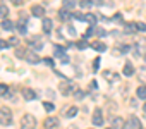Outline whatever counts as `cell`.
Returning <instances> with one entry per match:
<instances>
[{
	"mask_svg": "<svg viewBox=\"0 0 146 129\" xmlns=\"http://www.w3.org/2000/svg\"><path fill=\"white\" fill-rule=\"evenodd\" d=\"M21 129H36V119L31 114H24L21 119Z\"/></svg>",
	"mask_w": 146,
	"mask_h": 129,
	"instance_id": "1",
	"label": "cell"
},
{
	"mask_svg": "<svg viewBox=\"0 0 146 129\" xmlns=\"http://www.w3.org/2000/svg\"><path fill=\"white\" fill-rule=\"evenodd\" d=\"M60 93L62 95H65V96H69V95H72V93H76V86H74V83H70V81H62L60 83Z\"/></svg>",
	"mask_w": 146,
	"mask_h": 129,
	"instance_id": "2",
	"label": "cell"
},
{
	"mask_svg": "<svg viewBox=\"0 0 146 129\" xmlns=\"http://www.w3.org/2000/svg\"><path fill=\"white\" fill-rule=\"evenodd\" d=\"M12 122V114L7 107H0V124L2 126H9Z\"/></svg>",
	"mask_w": 146,
	"mask_h": 129,
	"instance_id": "3",
	"label": "cell"
},
{
	"mask_svg": "<svg viewBox=\"0 0 146 129\" xmlns=\"http://www.w3.org/2000/svg\"><path fill=\"white\" fill-rule=\"evenodd\" d=\"M65 48H67V47L53 45V52H55V55H57V57H60V60H62L64 64H67V62H69V57L65 55Z\"/></svg>",
	"mask_w": 146,
	"mask_h": 129,
	"instance_id": "4",
	"label": "cell"
},
{
	"mask_svg": "<svg viewBox=\"0 0 146 129\" xmlns=\"http://www.w3.org/2000/svg\"><path fill=\"white\" fill-rule=\"evenodd\" d=\"M125 129H143L141 120H139L136 115H131V117H129V120L125 122Z\"/></svg>",
	"mask_w": 146,
	"mask_h": 129,
	"instance_id": "5",
	"label": "cell"
},
{
	"mask_svg": "<svg viewBox=\"0 0 146 129\" xmlns=\"http://www.w3.org/2000/svg\"><path fill=\"white\" fill-rule=\"evenodd\" d=\"M21 93H23V98L26 100V102H33L38 95H36V91L35 90H31V88H23L21 90Z\"/></svg>",
	"mask_w": 146,
	"mask_h": 129,
	"instance_id": "6",
	"label": "cell"
},
{
	"mask_svg": "<svg viewBox=\"0 0 146 129\" xmlns=\"http://www.w3.org/2000/svg\"><path fill=\"white\" fill-rule=\"evenodd\" d=\"M58 124H60V122H58L57 117H46L45 122H43V127H45V129H57Z\"/></svg>",
	"mask_w": 146,
	"mask_h": 129,
	"instance_id": "7",
	"label": "cell"
},
{
	"mask_svg": "<svg viewBox=\"0 0 146 129\" xmlns=\"http://www.w3.org/2000/svg\"><path fill=\"white\" fill-rule=\"evenodd\" d=\"M103 124V115H102V110L96 108L93 112V126H102Z\"/></svg>",
	"mask_w": 146,
	"mask_h": 129,
	"instance_id": "8",
	"label": "cell"
},
{
	"mask_svg": "<svg viewBox=\"0 0 146 129\" xmlns=\"http://www.w3.org/2000/svg\"><path fill=\"white\" fill-rule=\"evenodd\" d=\"M24 59L29 62V64H38V62H41V59L35 53V52H26V55H24Z\"/></svg>",
	"mask_w": 146,
	"mask_h": 129,
	"instance_id": "9",
	"label": "cell"
},
{
	"mask_svg": "<svg viewBox=\"0 0 146 129\" xmlns=\"http://www.w3.org/2000/svg\"><path fill=\"white\" fill-rule=\"evenodd\" d=\"M112 127L113 129H122V127H125V120L122 117H113L112 119Z\"/></svg>",
	"mask_w": 146,
	"mask_h": 129,
	"instance_id": "10",
	"label": "cell"
},
{
	"mask_svg": "<svg viewBox=\"0 0 146 129\" xmlns=\"http://www.w3.org/2000/svg\"><path fill=\"white\" fill-rule=\"evenodd\" d=\"M122 74L127 76V78H131V76L134 74V67H132L131 62H125V66H124V69H122Z\"/></svg>",
	"mask_w": 146,
	"mask_h": 129,
	"instance_id": "11",
	"label": "cell"
},
{
	"mask_svg": "<svg viewBox=\"0 0 146 129\" xmlns=\"http://www.w3.org/2000/svg\"><path fill=\"white\" fill-rule=\"evenodd\" d=\"M31 14H33V16H36V17H43V16H45V9H43L41 5H33Z\"/></svg>",
	"mask_w": 146,
	"mask_h": 129,
	"instance_id": "12",
	"label": "cell"
},
{
	"mask_svg": "<svg viewBox=\"0 0 146 129\" xmlns=\"http://www.w3.org/2000/svg\"><path fill=\"white\" fill-rule=\"evenodd\" d=\"M52 28H53V23H52V19H48V17H43V33H52Z\"/></svg>",
	"mask_w": 146,
	"mask_h": 129,
	"instance_id": "13",
	"label": "cell"
},
{
	"mask_svg": "<svg viewBox=\"0 0 146 129\" xmlns=\"http://www.w3.org/2000/svg\"><path fill=\"white\" fill-rule=\"evenodd\" d=\"M91 48L96 50V52H105V50H107V45H105L103 41H93V43H91Z\"/></svg>",
	"mask_w": 146,
	"mask_h": 129,
	"instance_id": "14",
	"label": "cell"
},
{
	"mask_svg": "<svg viewBox=\"0 0 146 129\" xmlns=\"http://www.w3.org/2000/svg\"><path fill=\"white\" fill-rule=\"evenodd\" d=\"M29 45H33V48H35V50H38V52L43 48V41H41V40H38V38L29 40Z\"/></svg>",
	"mask_w": 146,
	"mask_h": 129,
	"instance_id": "15",
	"label": "cell"
},
{
	"mask_svg": "<svg viewBox=\"0 0 146 129\" xmlns=\"http://www.w3.org/2000/svg\"><path fill=\"white\" fill-rule=\"evenodd\" d=\"M76 5H79V4H78V0H64V7H65L67 11L74 9Z\"/></svg>",
	"mask_w": 146,
	"mask_h": 129,
	"instance_id": "16",
	"label": "cell"
},
{
	"mask_svg": "<svg viewBox=\"0 0 146 129\" xmlns=\"http://www.w3.org/2000/svg\"><path fill=\"white\" fill-rule=\"evenodd\" d=\"M64 114H65V117H76V114H78V107H69L67 110H64Z\"/></svg>",
	"mask_w": 146,
	"mask_h": 129,
	"instance_id": "17",
	"label": "cell"
},
{
	"mask_svg": "<svg viewBox=\"0 0 146 129\" xmlns=\"http://www.w3.org/2000/svg\"><path fill=\"white\" fill-rule=\"evenodd\" d=\"M84 21L90 23L91 26H95V24H96V16H95V14H84Z\"/></svg>",
	"mask_w": 146,
	"mask_h": 129,
	"instance_id": "18",
	"label": "cell"
},
{
	"mask_svg": "<svg viewBox=\"0 0 146 129\" xmlns=\"http://www.w3.org/2000/svg\"><path fill=\"white\" fill-rule=\"evenodd\" d=\"M58 16H60V19H64V21H65V19H69V17H70V12H69L65 7H62V9L58 11Z\"/></svg>",
	"mask_w": 146,
	"mask_h": 129,
	"instance_id": "19",
	"label": "cell"
},
{
	"mask_svg": "<svg viewBox=\"0 0 146 129\" xmlns=\"http://www.w3.org/2000/svg\"><path fill=\"white\" fill-rule=\"evenodd\" d=\"M136 93H137V98H141V100H144V98H146V86H139Z\"/></svg>",
	"mask_w": 146,
	"mask_h": 129,
	"instance_id": "20",
	"label": "cell"
},
{
	"mask_svg": "<svg viewBox=\"0 0 146 129\" xmlns=\"http://www.w3.org/2000/svg\"><path fill=\"white\" fill-rule=\"evenodd\" d=\"M137 78H139V81L146 83V67H141V69L137 71Z\"/></svg>",
	"mask_w": 146,
	"mask_h": 129,
	"instance_id": "21",
	"label": "cell"
},
{
	"mask_svg": "<svg viewBox=\"0 0 146 129\" xmlns=\"http://www.w3.org/2000/svg\"><path fill=\"white\" fill-rule=\"evenodd\" d=\"M2 28H4L5 31H11V29H14V24H12L9 19H4V23H2Z\"/></svg>",
	"mask_w": 146,
	"mask_h": 129,
	"instance_id": "22",
	"label": "cell"
},
{
	"mask_svg": "<svg viewBox=\"0 0 146 129\" xmlns=\"http://www.w3.org/2000/svg\"><path fill=\"white\" fill-rule=\"evenodd\" d=\"M112 74H113V72H110V71H105V72H103L105 79H108V81H112V83H113V81H117V79H119V76H112Z\"/></svg>",
	"mask_w": 146,
	"mask_h": 129,
	"instance_id": "23",
	"label": "cell"
},
{
	"mask_svg": "<svg viewBox=\"0 0 146 129\" xmlns=\"http://www.w3.org/2000/svg\"><path fill=\"white\" fill-rule=\"evenodd\" d=\"M93 5V0H81L79 2V7H83V9H90Z\"/></svg>",
	"mask_w": 146,
	"mask_h": 129,
	"instance_id": "24",
	"label": "cell"
},
{
	"mask_svg": "<svg viewBox=\"0 0 146 129\" xmlns=\"http://www.w3.org/2000/svg\"><path fill=\"white\" fill-rule=\"evenodd\" d=\"M26 52H28V50H24V48H21V47H17V48H16V57H19V59H24V55H26Z\"/></svg>",
	"mask_w": 146,
	"mask_h": 129,
	"instance_id": "25",
	"label": "cell"
},
{
	"mask_svg": "<svg viewBox=\"0 0 146 129\" xmlns=\"http://www.w3.org/2000/svg\"><path fill=\"white\" fill-rule=\"evenodd\" d=\"M125 35H131V33H134L136 31V24H125Z\"/></svg>",
	"mask_w": 146,
	"mask_h": 129,
	"instance_id": "26",
	"label": "cell"
},
{
	"mask_svg": "<svg viewBox=\"0 0 146 129\" xmlns=\"http://www.w3.org/2000/svg\"><path fill=\"white\" fill-rule=\"evenodd\" d=\"M43 108H45L46 112H53V110H55V105L50 103V102H45V103H43Z\"/></svg>",
	"mask_w": 146,
	"mask_h": 129,
	"instance_id": "27",
	"label": "cell"
},
{
	"mask_svg": "<svg viewBox=\"0 0 146 129\" xmlns=\"http://www.w3.org/2000/svg\"><path fill=\"white\" fill-rule=\"evenodd\" d=\"M9 14V9H7V5H0V17H5Z\"/></svg>",
	"mask_w": 146,
	"mask_h": 129,
	"instance_id": "28",
	"label": "cell"
},
{
	"mask_svg": "<svg viewBox=\"0 0 146 129\" xmlns=\"http://www.w3.org/2000/svg\"><path fill=\"white\" fill-rule=\"evenodd\" d=\"M9 93V86L4 84V83H0V95H7Z\"/></svg>",
	"mask_w": 146,
	"mask_h": 129,
	"instance_id": "29",
	"label": "cell"
},
{
	"mask_svg": "<svg viewBox=\"0 0 146 129\" xmlns=\"http://www.w3.org/2000/svg\"><path fill=\"white\" fill-rule=\"evenodd\" d=\"M95 33H96L98 36H102V38H103V36H107V31H105L103 28H95Z\"/></svg>",
	"mask_w": 146,
	"mask_h": 129,
	"instance_id": "30",
	"label": "cell"
},
{
	"mask_svg": "<svg viewBox=\"0 0 146 129\" xmlns=\"http://www.w3.org/2000/svg\"><path fill=\"white\" fill-rule=\"evenodd\" d=\"M76 47H78L79 50H84V48H88V43H86L84 40H81V41H78V43H76Z\"/></svg>",
	"mask_w": 146,
	"mask_h": 129,
	"instance_id": "31",
	"label": "cell"
},
{
	"mask_svg": "<svg viewBox=\"0 0 146 129\" xmlns=\"http://www.w3.org/2000/svg\"><path fill=\"white\" fill-rule=\"evenodd\" d=\"M7 41H9V45H14V47H17V45H19V40H17L16 36H11Z\"/></svg>",
	"mask_w": 146,
	"mask_h": 129,
	"instance_id": "32",
	"label": "cell"
},
{
	"mask_svg": "<svg viewBox=\"0 0 146 129\" xmlns=\"http://www.w3.org/2000/svg\"><path fill=\"white\" fill-rule=\"evenodd\" d=\"M129 50H131V48H129V45H120V48L117 50V53H119V52H120V53H127Z\"/></svg>",
	"mask_w": 146,
	"mask_h": 129,
	"instance_id": "33",
	"label": "cell"
},
{
	"mask_svg": "<svg viewBox=\"0 0 146 129\" xmlns=\"http://www.w3.org/2000/svg\"><path fill=\"white\" fill-rule=\"evenodd\" d=\"M43 62L46 64V66H50V67H53V66H55V62H53V59H52V57H46V59H43Z\"/></svg>",
	"mask_w": 146,
	"mask_h": 129,
	"instance_id": "34",
	"label": "cell"
},
{
	"mask_svg": "<svg viewBox=\"0 0 146 129\" xmlns=\"http://www.w3.org/2000/svg\"><path fill=\"white\" fill-rule=\"evenodd\" d=\"M72 17L78 19V21H84V14H81V12H74V14H72Z\"/></svg>",
	"mask_w": 146,
	"mask_h": 129,
	"instance_id": "35",
	"label": "cell"
},
{
	"mask_svg": "<svg viewBox=\"0 0 146 129\" xmlns=\"http://www.w3.org/2000/svg\"><path fill=\"white\" fill-rule=\"evenodd\" d=\"M136 29L137 31H146V24L144 23H136Z\"/></svg>",
	"mask_w": 146,
	"mask_h": 129,
	"instance_id": "36",
	"label": "cell"
},
{
	"mask_svg": "<svg viewBox=\"0 0 146 129\" xmlns=\"http://www.w3.org/2000/svg\"><path fill=\"white\" fill-rule=\"evenodd\" d=\"M100 60H102V59H100V57H96V59H95V60H93V71H96V69H98V67H100Z\"/></svg>",
	"mask_w": 146,
	"mask_h": 129,
	"instance_id": "37",
	"label": "cell"
},
{
	"mask_svg": "<svg viewBox=\"0 0 146 129\" xmlns=\"http://www.w3.org/2000/svg\"><path fill=\"white\" fill-rule=\"evenodd\" d=\"M67 31H69L70 36H76V29H74V26H70V24H69V26H67Z\"/></svg>",
	"mask_w": 146,
	"mask_h": 129,
	"instance_id": "38",
	"label": "cell"
},
{
	"mask_svg": "<svg viewBox=\"0 0 146 129\" xmlns=\"http://www.w3.org/2000/svg\"><path fill=\"white\" fill-rule=\"evenodd\" d=\"M9 47V41H5V40H0V50H4V48H7Z\"/></svg>",
	"mask_w": 146,
	"mask_h": 129,
	"instance_id": "39",
	"label": "cell"
},
{
	"mask_svg": "<svg viewBox=\"0 0 146 129\" xmlns=\"http://www.w3.org/2000/svg\"><path fill=\"white\" fill-rule=\"evenodd\" d=\"M96 88H98V83H96V81L93 79V81L90 83V90H96Z\"/></svg>",
	"mask_w": 146,
	"mask_h": 129,
	"instance_id": "40",
	"label": "cell"
},
{
	"mask_svg": "<svg viewBox=\"0 0 146 129\" xmlns=\"http://www.w3.org/2000/svg\"><path fill=\"white\" fill-rule=\"evenodd\" d=\"M113 21H117V23H122V14H115V16H113Z\"/></svg>",
	"mask_w": 146,
	"mask_h": 129,
	"instance_id": "41",
	"label": "cell"
},
{
	"mask_svg": "<svg viewBox=\"0 0 146 129\" xmlns=\"http://www.w3.org/2000/svg\"><path fill=\"white\" fill-rule=\"evenodd\" d=\"M11 2H12L14 5H23V2H24V0H11Z\"/></svg>",
	"mask_w": 146,
	"mask_h": 129,
	"instance_id": "42",
	"label": "cell"
},
{
	"mask_svg": "<svg viewBox=\"0 0 146 129\" xmlns=\"http://www.w3.org/2000/svg\"><path fill=\"white\" fill-rule=\"evenodd\" d=\"M74 95H76V98H83V96H84V93H83V91H76Z\"/></svg>",
	"mask_w": 146,
	"mask_h": 129,
	"instance_id": "43",
	"label": "cell"
},
{
	"mask_svg": "<svg viewBox=\"0 0 146 129\" xmlns=\"http://www.w3.org/2000/svg\"><path fill=\"white\" fill-rule=\"evenodd\" d=\"M96 4H98V5H102V4H103V0H96Z\"/></svg>",
	"mask_w": 146,
	"mask_h": 129,
	"instance_id": "44",
	"label": "cell"
},
{
	"mask_svg": "<svg viewBox=\"0 0 146 129\" xmlns=\"http://www.w3.org/2000/svg\"><path fill=\"white\" fill-rule=\"evenodd\" d=\"M69 129H78V127H76V126H70V127H69Z\"/></svg>",
	"mask_w": 146,
	"mask_h": 129,
	"instance_id": "45",
	"label": "cell"
},
{
	"mask_svg": "<svg viewBox=\"0 0 146 129\" xmlns=\"http://www.w3.org/2000/svg\"><path fill=\"white\" fill-rule=\"evenodd\" d=\"M144 112H146V105H144Z\"/></svg>",
	"mask_w": 146,
	"mask_h": 129,
	"instance_id": "46",
	"label": "cell"
},
{
	"mask_svg": "<svg viewBox=\"0 0 146 129\" xmlns=\"http://www.w3.org/2000/svg\"><path fill=\"white\" fill-rule=\"evenodd\" d=\"M144 60H146V53H144Z\"/></svg>",
	"mask_w": 146,
	"mask_h": 129,
	"instance_id": "47",
	"label": "cell"
},
{
	"mask_svg": "<svg viewBox=\"0 0 146 129\" xmlns=\"http://www.w3.org/2000/svg\"><path fill=\"white\" fill-rule=\"evenodd\" d=\"M108 129H113V127H108Z\"/></svg>",
	"mask_w": 146,
	"mask_h": 129,
	"instance_id": "48",
	"label": "cell"
}]
</instances>
